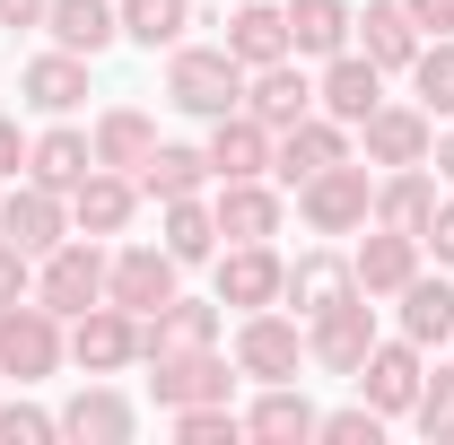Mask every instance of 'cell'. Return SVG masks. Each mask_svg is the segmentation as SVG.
<instances>
[{"mask_svg":"<svg viewBox=\"0 0 454 445\" xmlns=\"http://www.w3.org/2000/svg\"><path fill=\"white\" fill-rule=\"evenodd\" d=\"M167 105H184V113H201V122H219V113H236L245 105V61L227 53H210V44H192V53H175V70H167Z\"/></svg>","mask_w":454,"mask_h":445,"instance_id":"1","label":"cell"},{"mask_svg":"<svg viewBox=\"0 0 454 445\" xmlns=\"http://www.w3.org/2000/svg\"><path fill=\"white\" fill-rule=\"evenodd\" d=\"M61 367V315L35 297H18V306H0V376H18V385H44Z\"/></svg>","mask_w":454,"mask_h":445,"instance_id":"2","label":"cell"},{"mask_svg":"<svg viewBox=\"0 0 454 445\" xmlns=\"http://www.w3.org/2000/svg\"><path fill=\"white\" fill-rule=\"evenodd\" d=\"M297 210H306V227L315 236H349V227H367L376 219V183H367V167H324V175H306L297 183Z\"/></svg>","mask_w":454,"mask_h":445,"instance_id":"3","label":"cell"},{"mask_svg":"<svg viewBox=\"0 0 454 445\" xmlns=\"http://www.w3.org/2000/svg\"><path fill=\"white\" fill-rule=\"evenodd\" d=\"M35 297H44L53 315H88V306H106V254H97V236H88V245H53L44 271H35Z\"/></svg>","mask_w":454,"mask_h":445,"instance_id":"4","label":"cell"},{"mask_svg":"<svg viewBox=\"0 0 454 445\" xmlns=\"http://www.w3.org/2000/svg\"><path fill=\"white\" fill-rule=\"evenodd\" d=\"M376 349V306H367V288L358 297H340L315 315V332H306V358H324L333 376H358V358Z\"/></svg>","mask_w":454,"mask_h":445,"instance_id":"5","label":"cell"},{"mask_svg":"<svg viewBox=\"0 0 454 445\" xmlns=\"http://www.w3.org/2000/svg\"><path fill=\"white\" fill-rule=\"evenodd\" d=\"M297 358H306V332L288 324V315H245V332H236V376H254V385H288L297 376Z\"/></svg>","mask_w":454,"mask_h":445,"instance_id":"6","label":"cell"},{"mask_svg":"<svg viewBox=\"0 0 454 445\" xmlns=\"http://www.w3.org/2000/svg\"><path fill=\"white\" fill-rule=\"evenodd\" d=\"M175 271H184V262H175L167 245H131V254L106 262V297L122 306V315H158V306L175 297Z\"/></svg>","mask_w":454,"mask_h":445,"instance_id":"7","label":"cell"},{"mask_svg":"<svg viewBox=\"0 0 454 445\" xmlns=\"http://www.w3.org/2000/svg\"><path fill=\"white\" fill-rule=\"evenodd\" d=\"M70 358H79L88 376L131 367V358H140V315H122V306H88V315H70Z\"/></svg>","mask_w":454,"mask_h":445,"instance_id":"8","label":"cell"},{"mask_svg":"<svg viewBox=\"0 0 454 445\" xmlns=\"http://www.w3.org/2000/svg\"><path fill=\"white\" fill-rule=\"evenodd\" d=\"M131 210H140V183H131L122 167H88L79 183H70V219H79V236H122Z\"/></svg>","mask_w":454,"mask_h":445,"instance_id":"9","label":"cell"},{"mask_svg":"<svg viewBox=\"0 0 454 445\" xmlns=\"http://www.w3.org/2000/svg\"><path fill=\"white\" fill-rule=\"evenodd\" d=\"M358 393L394 419V410H411L419 402V340H376L367 358H358Z\"/></svg>","mask_w":454,"mask_h":445,"instance_id":"10","label":"cell"},{"mask_svg":"<svg viewBox=\"0 0 454 445\" xmlns=\"http://www.w3.org/2000/svg\"><path fill=\"white\" fill-rule=\"evenodd\" d=\"M149 367H158L149 385H158V402H167V410L227 402V358H219V349H175V358H149Z\"/></svg>","mask_w":454,"mask_h":445,"instance_id":"11","label":"cell"},{"mask_svg":"<svg viewBox=\"0 0 454 445\" xmlns=\"http://www.w3.org/2000/svg\"><path fill=\"white\" fill-rule=\"evenodd\" d=\"M349 35H358V53L376 61V70H411V61H419V27H411L402 0H367V9L349 18Z\"/></svg>","mask_w":454,"mask_h":445,"instance_id":"12","label":"cell"},{"mask_svg":"<svg viewBox=\"0 0 454 445\" xmlns=\"http://www.w3.org/2000/svg\"><path fill=\"white\" fill-rule=\"evenodd\" d=\"M61 227H70V210H61V192H44V183H18V192L0 201V236H9L18 254H53Z\"/></svg>","mask_w":454,"mask_h":445,"instance_id":"13","label":"cell"},{"mask_svg":"<svg viewBox=\"0 0 454 445\" xmlns=\"http://www.w3.org/2000/svg\"><path fill=\"white\" fill-rule=\"evenodd\" d=\"M271 167V122H254V113L236 105L210 122V175L219 183H245V175H262Z\"/></svg>","mask_w":454,"mask_h":445,"instance_id":"14","label":"cell"},{"mask_svg":"<svg viewBox=\"0 0 454 445\" xmlns=\"http://www.w3.org/2000/svg\"><path fill=\"white\" fill-rule=\"evenodd\" d=\"M288 288V262L271 254V245H227V262H219V306H271Z\"/></svg>","mask_w":454,"mask_h":445,"instance_id":"15","label":"cell"},{"mask_svg":"<svg viewBox=\"0 0 454 445\" xmlns=\"http://www.w3.org/2000/svg\"><path fill=\"white\" fill-rule=\"evenodd\" d=\"M358 131L376 167H428V105H376Z\"/></svg>","mask_w":454,"mask_h":445,"instance_id":"16","label":"cell"},{"mask_svg":"<svg viewBox=\"0 0 454 445\" xmlns=\"http://www.w3.org/2000/svg\"><path fill=\"white\" fill-rule=\"evenodd\" d=\"M245 113H254V122H271V131L306 122V113H315V88H306V70H288V61H262V70L245 79Z\"/></svg>","mask_w":454,"mask_h":445,"instance_id":"17","label":"cell"},{"mask_svg":"<svg viewBox=\"0 0 454 445\" xmlns=\"http://www.w3.org/2000/svg\"><path fill=\"white\" fill-rule=\"evenodd\" d=\"M349 158V140H340V122H288L280 140H271V167H280V183H306V175H324V167H340Z\"/></svg>","mask_w":454,"mask_h":445,"instance_id":"18","label":"cell"},{"mask_svg":"<svg viewBox=\"0 0 454 445\" xmlns=\"http://www.w3.org/2000/svg\"><path fill=\"white\" fill-rule=\"evenodd\" d=\"M219 340V306H184L167 297L158 315H140V358H175V349H210Z\"/></svg>","mask_w":454,"mask_h":445,"instance_id":"19","label":"cell"},{"mask_svg":"<svg viewBox=\"0 0 454 445\" xmlns=\"http://www.w3.org/2000/svg\"><path fill=\"white\" fill-rule=\"evenodd\" d=\"M315 97H324L333 122H367L376 97H385V70H376L367 53H333V70H324V88H315Z\"/></svg>","mask_w":454,"mask_h":445,"instance_id":"20","label":"cell"},{"mask_svg":"<svg viewBox=\"0 0 454 445\" xmlns=\"http://www.w3.org/2000/svg\"><path fill=\"white\" fill-rule=\"evenodd\" d=\"M44 27H53V44L61 53H106L114 35H122V9H114V0H53V9H44Z\"/></svg>","mask_w":454,"mask_h":445,"instance_id":"21","label":"cell"},{"mask_svg":"<svg viewBox=\"0 0 454 445\" xmlns=\"http://www.w3.org/2000/svg\"><path fill=\"white\" fill-rule=\"evenodd\" d=\"M227 53L245 61V70L288 61V9H271V0H236V18H227Z\"/></svg>","mask_w":454,"mask_h":445,"instance_id":"22","label":"cell"},{"mask_svg":"<svg viewBox=\"0 0 454 445\" xmlns=\"http://www.w3.org/2000/svg\"><path fill=\"white\" fill-rule=\"evenodd\" d=\"M349 271H358V288H367V297H402V279L419 271V236L376 227V236L358 245V262H349Z\"/></svg>","mask_w":454,"mask_h":445,"instance_id":"23","label":"cell"},{"mask_svg":"<svg viewBox=\"0 0 454 445\" xmlns=\"http://www.w3.org/2000/svg\"><path fill=\"white\" fill-rule=\"evenodd\" d=\"M280 227V192L262 183V175H245V183H219V236H236V245H262Z\"/></svg>","mask_w":454,"mask_h":445,"instance_id":"24","label":"cell"},{"mask_svg":"<svg viewBox=\"0 0 454 445\" xmlns=\"http://www.w3.org/2000/svg\"><path fill=\"white\" fill-rule=\"evenodd\" d=\"M88 149H97V167L140 175V167H149V149H158V122H149L140 105H114L106 122H97V140H88Z\"/></svg>","mask_w":454,"mask_h":445,"instance_id":"25","label":"cell"},{"mask_svg":"<svg viewBox=\"0 0 454 445\" xmlns=\"http://www.w3.org/2000/svg\"><path fill=\"white\" fill-rule=\"evenodd\" d=\"M280 297H297V315L315 324L324 306H340V297H358V271H349L340 254H306V262L288 271V288H280Z\"/></svg>","mask_w":454,"mask_h":445,"instance_id":"26","label":"cell"},{"mask_svg":"<svg viewBox=\"0 0 454 445\" xmlns=\"http://www.w3.org/2000/svg\"><path fill=\"white\" fill-rule=\"evenodd\" d=\"M288 53H349V0H288Z\"/></svg>","mask_w":454,"mask_h":445,"instance_id":"27","label":"cell"},{"mask_svg":"<svg viewBox=\"0 0 454 445\" xmlns=\"http://www.w3.org/2000/svg\"><path fill=\"white\" fill-rule=\"evenodd\" d=\"M402 340H419V349H428V340H454V288L446 279H402Z\"/></svg>","mask_w":454,"mask_h":445,"instance_id":"28","label":"cell"},{"mask_svg":"<svg viewBox=\"0 0 454 445\" xmlns=\"http://www.w3.org/2000/svg\"><path fill=\"white\" fill-rule=\"evenodd\" d=\"M88 167H97V149H88L79 131H44V140H27V183H44V192H70Z\"/></svg>","mask_w":454,"mask_h":445,"instance_id":"29","label":"cell"},{"mask_svg":"<svg viewBox=\"0 0 454 445\" xmlns=\"http://www.w3.org/2000/svg\"><path fill=\"white\" fill-rule=\"evenodd\" d=\"M88 97V53H44V61H27V105L35 113H70Z\"/></svg>","mask_w":454,"mask_h":445,"instance_id":"30","label":"cell"},{"mask_svg":"<svg viewBox=\"0 0 454 445\" xmlns=\"http://www.w3.org/2000/svg\"><path fill=\"white\" fill-rule=\"evenodd\" d=\"M324 419H315V402L306 393H288V385H271L254 410H245V437H271V445H297V437H315Z\"/></svg>","mask_w":454,"mask_h":445,"instance_id":"31","label":"cell"},{"mask_svg":"<svg viewBox=\"0 0 454 445\" xmlns=\"http://www.w3.org/2000/svg\"><path fill=\"white\" fill-rule=\"evenodd\" d=\"M131 183H140V192H158V201H184V192H201V183H210V149H167V140H158V149H149V167L131 175Z\"/></svg>","mask_w":454,"mask_h":445,"instance_id":"32","label":"cell"},{"mask_svg":"<svg viewBox=\"0 0 454 445\" xmlns=\"http://www.w3.org/2000/svg\"><path fill=\"white\" fill-rule=\"evenodd\" d=\"M428 210H437V183L419 167H394V183L376 192V227H402V236H419L428 227Z\"/></svg>","mask_w":454,"mask_h":445,"instance_id":"33","label":"cell"},{"mask_svg":"<svg viewBox=\"0 0 454 445\" xmlns=\"http://www.w3.org/2000/svg\"><path fill=\"white\" fill-rule=\"evenodd\" d=\"M167 254L175 262H210L219 254V210H201V192L167 201Z\"/></svg>","mask_w":454,"mask_h":445,"instance_id":"34","label":"cell"},{"mask_svg":"<svg viewBox=\"0 0 454 445\" xmlns=\"http://www.w3.org/2000/svg\"><path fill=\"white\" fill-rule=\"evenodd\" d=\"M61 437H97V445H122L131 437V402L122 393H79L61 410Z\"/></svg>","mask_w":454,"mask_h":445,"instance_id":"35","label":"cell"},{"mask_svg":"<svg viewBox=\"0 0 454 445\" xmlns=\"http://www.w3.org/2000/svg\"><path fill=\"white\" fill-rule=\"evenodd\" d=\"M184 27H192V0H122V35L131 44H184Z\"/></svg>","mask_w":454,"mask_h":445,"instance_id":"36","label":"cell"},{"mask_svg":"<svg viewBox=\"0 0 454 445\" xmlns=\"http://www.w3.org/2000/svg\"><path fill=\"white\" fill-rule=\"evenodd\" d=\"M411 79H419V105H428V113H454V35H437V44H419V61H411Z\"/></svg>","mask_w":454,"mask_h":445,"instance_id":"37","label":"cell"},{"mask_svg":"<svg viewBox=\"0 0 454 445\" xmlns=\"http://www.w3.org/2000/svg\"><path fill=\"white\" fill-rule=\"evenodd\" d=\"M411 419H419V437H428V445H454V376H419Z\"/></svg>","mask_w":454,"mask_h":445,"instance_id":"38","label":"cell"},{"mask_svg":"<svg viewBox=\"0 0 454 445\" xmlns=\"http://www.w3.org/2000/svg\"><path fill=\"white\" fill-rule=\"evenodd\" d=\"M175 437L184 445H227V437H245V419L227 402H192V410H175Z\"/></svg>","mask_w":454,"mask_h":445,"instance_id":"39","label":"cell"},{"mask_svg":"<svg viewBox=\"0 0 454 445\" xmlns=\"http://www.w3.org/2000/svg\"><path fill=\"white\" fill-rule=\"evenodd\" d=\"M315 437H333V445H376V437H385V410H376V402H358V410H333Z\"/></svg>","mask_w":454,"mask_h":445,"instance_id":"40","label":"cell"},{"mask_svg":"<svg viewBox=\"0 0 454 445\" xmlns=\"http://www.w3.org/2000/svg\"><path fill=\"white\" fill-rule=\"evenodd\" d=\"M0 437H18V445H44V437H61V419L27 410V402H9V410H0Z\"/></svg>","mask_w":454,"mask_h":445,"instance_id":"41","label":"cell"},{"mask_svg":"<svg viewBox=\"0 0 454 445\" xmlns=\"http://www.w3.org/2000/svg\"><path fill=\"white\" fill-rule=\"evenodd\" d=\"M419 245H428L437 262H454V201H437V210H428V227H419Z\"/></svg>","mask_w":454,"mask_h":445,"instance_id":"42","label":"cell"},{"mask_svg":"<svg viewBox=\"0 0 454 445\" xmlns=\"http://www.w3.org/2000/svg\"><path fill=\"white\" fill-rule=\"evenodd\" d=\"M18 297H27V254L0 236V306H18Z\"/></svg>","mask_w":454,"mask_h":445,"instance_id":"43","label":"cell"},{"mask_svg":"<svg viewBox=\"0 0 454 445\" xmlns=\"http://www.w3.org/2000/svg\"><path fill=\"white\" fill-rule=\"evenodd\" d=\"M419 35H454V0H402Z\"/></svg>","mask_w":454,"mask_h":445,"instance_id":"44","label":"cell"},{"mask_svg":"<svg viewBox=\"0 0 454 445\" xmlns=\"http://www.w3.org/2000/svg\"><path fill=\"white\" fill-rule=\"evenodd\" d=\"M53 0H0V27H44Z\"/></svg>","mask_w":454,"mask_h":445,"instance_id":"45","label":"cell"},{"mask_svg":"<svg viewBox=\"0 0 454 445\" xmlns=\"http://www.w3.org/2000/svg\"><path fill=\"white\" fill-rule=\"evenodd\" d=\"M27 167V140H18V122H0V175H18Z\"/></svg>","mask_w":454,"mask_h":445,"instance_id":"46","label":"cell"},{"mask_svg":"<svg viewBox=\"0 0 454 445\" xmlns=\"http://www.w3.org/2000/svg\"><path fill=\"white\" fill-rule=\"evenodd\" d=\"M428 167H437V175H446V183H454V131H446V140H437V158H428Z\"/></svg>","mask_w":454,"mask_h":445,"instance_id":"47","label":"cell"}]
</instances>
